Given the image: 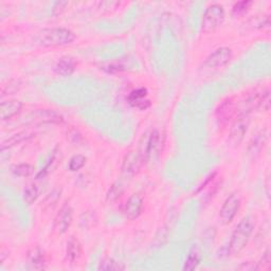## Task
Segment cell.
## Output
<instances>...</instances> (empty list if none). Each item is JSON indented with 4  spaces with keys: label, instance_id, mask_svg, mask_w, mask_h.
Returning a JSON list of instances; mask_svg holds the SVG:
<instances>
[{
    "label": "cell",
    "instance_id": "6da1fadb",
    "mask_svg": "<svg viewBox=\"0 0 271 271\" xmlns=\"http://www.w3.org/2000/svg\"><path fill=\"white\" fill-rule=\"evenodd\" d=\"M256 223L252 216L244 217L241 223L236 226L229 244V252L233 256L240 254L247 246L250 237L253 233Z\"/></svg>",
    "mask_w": 271,
    "mask_h": 271
},
{
    "label": "cell",
    "instance_id": "7a4b0ae2",
    "mask_svg": "<svg viewBox=\"0 0 271 271\" xmlns=\"http://www.w3.org/2000/svg\"><path fill=\"white\" fill-rule=\"evenodd\" d=\"M35 40L45 47H62L72 44L75 40V34L65 28H51L37 33Z\"/></svg>",
    "mask_w": 271,
    "mask_h": 271
},
{
    "label": "cell",
    "instance_id": "3957f363",
    "mask_svg": "<svg viewBox=\"0 0 271 271\" xmlns=\"http://www.w3.org/2000/svg\"><path fill=\"white\" fill-rule=\"evenodd\" d=\"M161 145H162L161 134L157 129H154L151 131L145 132L142 136L139 144V149L137 151L139 152L140 157L145 163L147 161L154 160L160 154Z\"/></svg>",
    "mask_w": 271,
    "mask_h": 271
},
{
    "label": "cell",
    "instance_id": "277c9868",
    "mask_svg": "<svg viewBox=\"0 0 271 271\" xmlns=\"http://www.w3.org/2000/svg\"><path fill=\"white\" fill-rule=\"evenodd\" d=\"M225 10L218 4L211 5L203 13L201 21V30L205 33L214 32L223 25L225 21Z\"/></svg>",
    "mask_w": 271,
    "mask_h": 271
},
{
    "label": "cell",
    "instance_id": "5b68a950",
    "mask_svg": "<svg viewBox=\"0 0 271 271\" xmlns=\"http://www.w3.org/2000/svg\"><path fill=\"white\" fill-rule=\"evenodd\" d=\"M250 125V115L246 112H240L235 118L229 134V143L233 147L239 146L245 138Z\"/></svg>",
    "mask_w": 271,
    "mask_h": 271
},
{
    "label": "cell",
    "instance_id": "8992f818",
    "mask_svg": "<svg viewBox=\"0 0 271 271\" xmlns=\"http://www.w3.org/2000/svg\"><path fill=\"white\" fill-rule=\"evenodd\" d=\"M241 208V196L237 193H232L224 202V205L220 209V219L223 223L228 225L230 224L234 217L236 216Z\"/></svg>",
    "mask_w": 271,
    "mask_h": 271
},
{
    "label": "cell",
    "instance_id": "52a82bcc",
    "mask_svg": "<svg viewBox=\"0 0 271 271\" xmlns=\"http://www.w3.org/2000/svg\"><path fill=\"white\" fill-rule=\"evenodd\" d=\"M73 222V210L69 203H65L54 218L53 229L56 234L62 235L68 231Z\"/></svg>",
    "mask_w": 271,
    "mask_h": 271
},
{
    "label": "cell",
    "instance_id": "ba28073f",
    "mask_svg": "<svg viewBox=\"0 0 271 271\" xmlns=\"http://www.w3.org/2000/svg\"><path fill=\"white\" fill-rule=\"evenodd\" d=\"M143 160L140 157L138 151L131 150L127 152L126 156L124 157L123 163H122V173L125 177H133L137 175L140 171L141 166L143 165Z\"/></svg>",
    "mask_w": 271,
    "mask_h": 271
},
{
    "label": "cell",
    "instance_id": "9c48e42d",
    "mask_svg": "<svg viewBox=\"0 0 271 271\" xmlns=\"http://www.w3.org/2000/svg\"><path fill=\"white\" fill-rule=\"evenodd\" d=\"M232 50L227 47L216 49L205 61V65L208 68H218L226 66L232 60Z\"/></svg>",
    "mask_w": 271,
    "mask_h": 271
},
{
    "label": "cell",
    "instance_id": "30bf717a",
    "mask_svg": "<svg viewBox=\"0 0 271 271\" xmlns=\"http://www.w3.org/2000/svg\"><path fill=\"white\" fill-rule=\"evenodd\" d=\"M143 210V199L138 194L131 195L123 208V213L127 219L133 220L138 218Z\"/></svg>",
    "mask_w": 271,
    "mask_h": 271
},
{
    "label": "cell",
    "instance_id": "8fae6325",
    "mask_svg": "<svg viewBox=\"0 0 271 271\" xmlns=\"http://www.w3.org/2000/svg\"><path fill=\"white\" fill-rule=\"evenodd\" d=\"M235 112V102L232 99L224 101L216 110V118L219 125H226L233 118Z\"/></svg>",
    "mask_w": 271,
    "mask_h": 271
},
{
    "label": "cell",
    "instance_id": "7c38bea8",
    "mask_svg": "<svg viewBox=\"0 0 271 271\" xmlns=\"http://www.w3.org/2000/svg\"><path fill=\"white\" fill-rule=\"evenodd\" d=\"M33 122L37 123H63L64 118L52 109H40L33 113Z\"/></svg>",
    "mask_w": 271,
    "mask_h": 271
},
{
    "label": "cell",
    "instance_id": "4fadbf2b",
    "mask_svg": "<svg viewBox=\"0 0 271 271\" xmlns=\"http://www.w3.org/2000/svg\"><path fill=\"white\" fill-rule=\"evenodd\" d=\"M22 108L23 104L18 100H9L3 102L2 105H0V117H2V120H10V119L18 114L22 111Z\"/></svg>",
    "mask_w": 271,
    "mask_h": 271
},
{
    "label": "cell",
    "instance_id": "5bb4252c",
    "mask_svg": "<svg viewBox=\"0 0 271 271\" xmlns=\"http://www.w3.org/2000/svg\"><path fill=\"white\" fill-rule=\"evenodd\" d=\"M82 257V245L74 236H71L67 243L66 258L70 263H75Z\"/></svg>",
    "mask_w": 271,
    "mask_h": 271
},
{
    "label": "cell",
    "instance_id": "9a60e30c",
    "mask_svg": "<svg viewBox=\"0 0 271 271\" xmlns=\"http://www.w3.org/2000/svg\"><path fill=\"white\" fill-rule=\"evenodd\" d=\"M75 70V62L69 56L62 57L55 65L54 71L61 76H69Z\"/></svg>",
    "mask_w": 271,
    "mask_h": 271
},
{
    "label": "cell",
    "instance_id": "2e32d148",
    "mask_svg": "<svg viewBox=\"0 0 271 271\" xmlns=\"http://www.w3.org/2000/svg\"><path fill=\"white\" fill-rule=\"evenodd\" d=\"M29 262L34 269H44L45 268V264H46L45 256H44L43 251L38 247L33 248L29 252Z\"/></svg>",
    "mask_w": 271,
    "mask_h": 271
},
{
    "label": "cell",
    "instance_id": "e0dca14e",
    "mask_svg": "<svg viewBox=\"0 0 271 271\" xmlns=\"http://www.w3.org/2000/svg\"><path fill=\"white\" fill-rule=\"evenodd\" d=\"M38 194H40L38 186L34 183L29 184L24 191V201L27 203L28 206H30L37 199Z\"/></svg>",
    "mask_w": 271,
    "mask_h": 271
},
{
    "label": "cell",
    "instance_id": "ac0fdd59",
    "mask_svg": "<svg viewBox=\"0 0 271 271\" xmlns=\"http://www.w3.org/2000/svg\"><path fill=\"white\" fill-rule=\"evenodd\" d=\"M34 167L33 165L29 163H22V164H17L12 167V172L14 175L20 176V177H29L34 173Z\"/></svg>",
    "mask_w": 271,
    "mask_h": 271
},
{
    "label": "cell",
    "instance_id": "d6986e66",
    "mask_svg": "<svg viewBox=\"0 0 271 271\" xmlns=\"http://www.w3.org/2000/svg\"><path fill=\"white\" fill-rule=\"evenodd\" d=\"M200 263V254L198 252L197 249L193 248L189 256H188V259H186L185 263H184V266H183V269L184 270H194Z\"/></svg>",
    "mask_w": 271,
    "mask_h": 271
},
{
    "label": "cell",
    "instance_id": "ffe728a7",
    "mask_svg": "<svg viewBox=\"0 0 271 271\" xmlns=\"http://www.w3.org/2000/svg\"><path fill=\"white\" fill-rule=\"evenodd\" d=\"M98 269L99 270H123L125 269V267L121 265L120 263L115 262L113 259L105 258L101 261Z\"/></svg>",
    "mask_w": 271,
    "mask_h": 271
},
{
    "label": "cell",
    "instance_id": "44dd1931",
    "mask_svg": "<svg viewBox=\"0 0 271 271\" xmlns=\"http://www.w3.org/2000/svg\"><path fill=\"white\" fill-rule=\"evenodd\" d=\"M28 138H30V136L26 132H21L18 134H15V136H13V137H11L10 139H8L7 141H5L2 144V150H5L6 148H10L16 144H18Z\"/></svg>",
    "mask_w": 271,
    "mask_h": 271
},
{
    "label": "cell",
    "instance_id": "7402d4cb",
    "mask_svg": "<svg viewBox=\"0 0 271 271\" xmlns=\"http://www.w3.org/2000/svg\"><path fill=\"white\" fill-rule=\"evenodd\" d=\"M252 6V2H248V0H244V2L236 3L233 6L232 13L234 16H242L248 12L250 7Z\"/></svg>",
    "mask_w": 271,
    "mask_h": 271
},
{
    "label": "cell",
    "instance_id": "603a6c76",
    "mask_svg": "<svg viewBox=\"0 0 271 271\" xmlns=\"http://www.w3.org/2000/svg\"><path fill=\"white\" fill-rule=\"evenodd\" d=\"M86 157L83 155H75L69 161V169L71 172H76L86 164Z\"/></svg>",
    "mask_w": 271,
    "mask_h": 271
},
{
    "label": "cell",
    "instance_id": "cb8c5ba5",
    "mask_svg": "<svg viewBox=\"0 0 271 271\" xmlns=\"http://www.w3.org/2000/svg\"><path fill=\"white\" fill-rule=\"evenodd\" d=\"M265 139H266V137L263 134V132L258 134L257 137L253 139V141L249 145V151L251 152V154H254V152H259L263 148L264 143H265Z\"/></svg>",
    "mask_w": 271,
    "mask_h": 271
},
{
    "label": "cell",
    "instance_id": "d4e9b609",
    "mask_svg": "<svg viewBox=\"0 0 271 271\" xmlns=\"http://www.w3.org/2000/svg\"><path fill=\"white\" fill-rule=\"evenodd\" d=\"M122 194V188H121V185L120 184H118V183H114L111 185V188L109 189L107 195H106V201L111 203L113 201H115L119 197L121 196Z\"/></svg>",
    "mask_w": 271,
    "mask_h": 271
},
{
    "label": "cell",
    "instance_id": "484cf974",
    "mask_svg": "<svg viewBox=\"0 0 271 271\" xmlns=\"http://www.w3.org/2000/svg\"><path fill=\"white\" fill-rule=\"evenodd\" d=\"M271 267V258H270V251L267 250L263 256L262 260L256 266V270H270Z\"/></svg>",
    "mask_w": 271,
    "mask_h": 271
},
{
    "label": "cell",
    "instance_id": "4316f807",
    "mask_svg": "<svg viewBox=\"0 0 271 271\" xmlns=\"http://www.w3.org/2000/svg\"><path fill=\"white\" fill-rule=\"evenodd\" d=\"M85 217V219L81 218V225L84 227V228H88L89 227V223L91 224V226H93V223L96 222V217H95V214L94 213H88V212H85L83 213V215Z\"/></svg>",
    "mask_w": 271,
    "mask_h": 271
},
{
    "label": "cell",
    "instance_id": "83f0119b",
    "mask_svg": "<svg viewBox=\"0 0 271 271\" xmlns=\"http://www.w3.org/2000/svg\"><path fill=\"white\" fill-rule=\"evenodd\" d=\"M147 95V90L145 88H139V89H136L133 90L130 94H129V98H128V101L129 103L132 101H136V100H139V99H143V98H146Z\"/></svg>",
    "mask_w": 271,
    "mask_h": 271
},
{
    "label": "cell",
    "instance_id": "f1b7e54d",
    "mask_svg": "<svg viewBox=\"0 0 271 271\" xmlns=\"http://www.w3.org/2000/svg\"><path fill=\"white\" fill-rule=\"evenodd\" d=\"M69 6L67 2H57L55 3L54 7H53V14L54 15H61L64 11H66V9Z\"/></svg>",
    "mask_w": 271,
    "mask_h": 271
}]
</instances>
